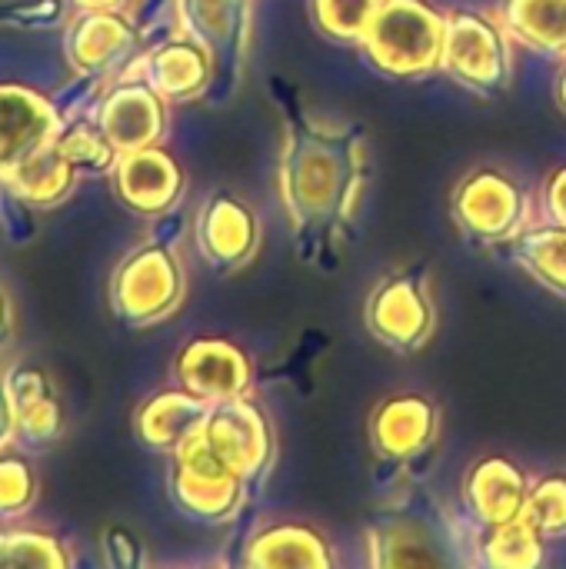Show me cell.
Here are the masks:
<instances>
[{"instance_id": "5", "label": "cell", "mask_w": 566, "mask_h": 569, "mask_svg": "<svg viewBox=\"0 0 566 569\" xmlns=\"http://www.w3.org/2000/svg\"><path fill=\"white\" fill-rule=\"evenodd\" d=\"M63 50L73 70L110 77L127 73V63L140 57V37L127 10H83L73 17Z\"/></svg>"}, {"instance_id": "10", "label": "cell", "mask_w": 566, "mask_h": 569, "mask_svg": "<svg viewBox=\"0 0 566 569\" xmlns=\"http://www.w3.org/2000/svg\"><path fill=\"white\" fill-rule=\"evenodd\" d=\"M127 73L147 80L163 100H190L207 90L214 73V57L187 33H177L170 40L153 43L143 57L133 60Z\"/></svg>"}, {"instance_id": "26", "label": "cell", "mask_w": 566, "mask_h": 569, "mask_svg": "<svg viewBox=\"0 0 566 569\" xmlns=\"http://www.w3.org/2000/svg\"><path fill=\"white\" fill-rule=\"evenodd\" d=\"M133 0H67V7H73V13L83 10H127Z\"/></svg>"}, {"instance_id": "25", "label": "cell", "mask_w": 566, "mask_h": 569, "mask_svg": "<svg viewBox=\"0 0 566 569\" xmlns=\"http://www.w3.org/2000/svg\"><path fill=\"white\" fill-rule=\"evenodd\" d=\"M10 340H13V307H10L7 293L0 290V353L10 347Z\"/></svg>"}, {"instance_id": "12", "label": "cell", "mask_w": 566, "mask_h": 569, "mask_svg": "<svg viewBox=\"0 0 566 569\" xmlns=\"http://www.w3.org/2000/svg\"><path fill=\"white\" fill-rule=\"evenodd\" d=\"M210 403L190 393L187 387H170L143 400L133 413L137 440L153 453H173L207 417Z\"/></svg>"}, {"instance_id": "19", "label": "cell", "mask_w": 566, "mask_h": 569, "mask_svg": "<svg viewBox=\"0 0 566 569\" xmlns=\"http://www.w3.org/2000/svg\"><path fill=\"white\" fill-rule=\"evenodd\" d=\"M0 567L63 569L70 567V553L53 533L30 527H0Z\"/></svg>"}, {"instance_id": "3", "label": "cell", "mask_w": 566, "mask_h": 569, "mask_svg": "<svg viewBox=\"0 0 566 569\" xmlns=\"http://www.w3.org/2000/svg\"><path fill=\"white\" fill-rule=\"evenodd\" d=\"M327 137H300L287 157V200L297 220L330 217L347 193V157Z\"/></svg>"}, {"instance_id": "6", "label": "cell", "mask_w": 566, "mask_h": 569, "mask_svg": "<svg viewBox=\"0 0 566 569\" xmlns=\"http://www.w3.org/2000/svg\"><path fill=\"white\" fill-rule=\"evenodd\" d=\"M60 127L63 117L43 93L20 83H0V183L30 153L47 147Z\"/></svg>"}, {"instance_id": "2", "label": "cell", "mask_w": 566, "mask_h": 569, "mask_svg": "<svg viewBox=\"0 0 566 569\" xmlns=\"http://www.w3.org/2000/svg\"><path fill=\"white\" fill-rule=\"evenodd\" d=\"M240 483L244 477L214 450L203 423L173 450L170 493L183 513L197 520H227L240 503Z\"/></svg>"}, {"instance_id": "17", "label": "cell", "mask_w": 566, "mask_h": 569, "mask_svg": "<svg viewBox=\"0 0 566 569\" xmlns=\"http://www.w3.org/2000/svg\"><path fill=\"white\" fill-rule=\"evenodd\" d=\"M450 60H454V70L467 80L490 83L494 73H504V53H500L497 33L474 17L457 20V30L450 37Z\"/></svg>"}, {"instance_id": "1", "label": "cell", "mask_w": 566, "mask_h": 569, "mask_svg": "<svg viewBox=\"0 0 566 569\" xmlns=\"http://www.w3.org/2000/svg\"><path fill=\"white\" fill-rule=\"evenodd\" d=\"M180 300L183 267L163 243H143L130 250L110 277V307L133 330L160 323L180 307Z\"/></svg>"}, {"instance_id": "7", "label": "cell", "mask_w": 566, "mask_h": 569, "mask_svg": "<svg viewBox=\"0 0 566 569\" xmlns=\"http://www.w3.org/2000/svg\"><path fill=\"white\" fill-rule=\"evenodd\" d=\"M110 180L120 203L140 217H160L183 193V170L160 143L120 153L110 170Z\"/></svg>"}, {"instance_id": "4", "label": "cell", "mask_w": 566, "mask_h": 569, "mask_svg": "<svg viewBox=\"0 0 566 569\" xmlns=\"http://www.w3.org/2000/svg\"><path fill=\"white\" fill-rule=\"evenodd\" d=\"M117 153L143 150L163 140L167 133V100L137 73H123L90 113Z\"/></svg>"}, {"instance_id": "22", "label": "cell", "mask_w": 566, "mask_h": 569, "mask_svg": "<svg viewBox=\"0 0 566 569\" xmlns=\"http://www.w3.org/2000/svg\"><path fill=\"white\" fill-rule=\"evenodd\" d=\"M317 13H320V23L327 30L350 33L367 20L370 0H317Z\"/></svg>"}, {"instance_id": "18", "label": "cell", "mask_w": 566, "mask_h": 569, "mask_svg": "<svg viewBox=\"0 0 566 569\" xmlns=\"http://www.w3.org/2000/svg\"><path fill=\"white\" fill-rule=\"evenodd\" d=\"M53 143L77 173H110L120 157L93 117H63V127L57 130Z\"/></svg>"}, {"instance_id": "23", "label": "cell", "mask_w": 566, "mask_h": 569, "mask_svg": "<svg viewBox=\"0 0 566 569\" xmlns=\"http://www.w3.org/2000/svg\"><path fill=\"white\" fill-rule=\"evenodd\" d=\"M103 550H107V560L113 567H133L140 563V543L130 530L123 527H110L107 537H103Z\"/></svg>"}, {"instance_id": "9", "label": "cell", "mask_w": 566, "mask_h": 569, "mask_svg": "<svg viewBox=\"0 0 566 569\" xmlns=\"http://www.w3.org/2000/svg\"><path fill=\"white\" fill-rule=\"evenodd\" d=\"M173 373H177L180 387H187L190 393H197L207 403L234 400L250 383L247 357L234 343L214 340V337H200V340L187 343L177 353Z\"/></svg>"}, {"instance_id": "8", "label": "cell", "mask_w": 566, "mask_h": 569, "mask_svg": "<svg viewBox=\"0 0 566 569\" xmlns=\"http://www.w3.org/2000/svg\"><path fill=\"white\" fill-rule=\"evenodd\" d=\"M3 390L13 410L17 443L27 450H43L63 433V407L50 377L33 363H13L3 373Z\"/></svg>"}, {"instance_id": "24", "label": "cell", "mask_w": 566, "mask_h": 569, "mask_svg": "<svg viewBox=\"0 0 566 569\" xmlns=\"http://www.w3.org/2000/svg\"><path fill=\"white\" fill-rule=\"evenodd\" d=\"M13 440H17L13 410H10V400H7V390H3V377H0V450H7Z\"/></svg>"}, {"instance_id": "11", "label": "cell", "mask_w": 566, "mask_h": 569, "mask_svg": "<svg viewBox=\"0 0 566 569\" xmlns=\"http://www.w3.org/2000/svg\"><path fill=\"white\" fill-rule=\"evenodd\" d=\"M203 433L214 443V450L247 480L254 473H260V467L267 463L270 453V437L264 427V417L244 403L240 397L234 400H220L210 403L207 420H203Z\"/></svg>"}, {"instance_id": "14", "label": "cell", "mask_w": 566, "mask_h": 569, "mask_svg": "<svg viewBox=\"0 0 566 569\" xmlns=\"http://www.w3.org/2000/svg\"><path fill=\"white\" fill-rule=\"evenodd\" d=\"M200 253L217 267H240L257 247L254 213L230 193H214L197 220Z\"/></svg>"}, {"instance_id": "15", "label": "cell", "mask_w": 566, "mask_h": 569, "mask_svg": "<svg viewBox=\"0 0 566 569\" xmlns=\"http://www.w3.org/2000/svg\"><path fill=\"white\" fill-rule=\"evenodd\" d=\"M180 33L197 40L214 63L240 57L247 37V0H173Z\"/></svg>"}, {"instance_id": "13", "label": "cell", "mask_w": 566, "mask_h": 569, "mask_svg": "<svg viewBox=\"0 0 566 569\" xmlns=\"http://www.w3.org/2000/svg\"><path fill=\"white\" fill-rule=\"evenodd\" d=\"M370 43L377 57L387 67L414 70L427 67L437 57V23L424 7H414L410 0H397L374 27Z\"/></svg>"}, {"instance_id": "21", "label": "cell", "mask_w": 566, "mask_h": 569, "mask_svg": "<svg viewBox=\"0 0 566 569\" xmlns=\"http://www.w3.org/2000/svg\"><path fill=\"white\" fill-rule=\"evenodd\" d=\"M37 500V473L33 467L17 457L0 450V517L13 520L23 517Z\"/></svg>"}, {"instance_id": "20", "label": "cell", "mask_w": 566, "mask_h": 569, "mask_svg": "<svg viewBox=\"0 0 566 569\" xmlns=\"http://www.w3.org/2000/svg\"><path fill=\"white\" fill-rule=\"evenodd\" d=\"M247 563L254 567H300V563H320L317 540L297 527H277L270 533H260L247 553Z\"/></svg>"}, {"instance_id": "16", "label": "cell", "mask_w": 566, "mask_h": 569, "mask_svg": "<svg viewBox=\"0 0 566 569\" xmlns=\"http://www.w3.org/2000/svg\"><path fill=\"white\" fill-rule=\"evenodd\" d=\"M77 183V170L70 167V160L57 150V143L50 140L47 147H40L37 153H30L7 180L3 187L23 200V203H33V207H53L60 200L70 197Z\"/></svg>"}]
</instances>
